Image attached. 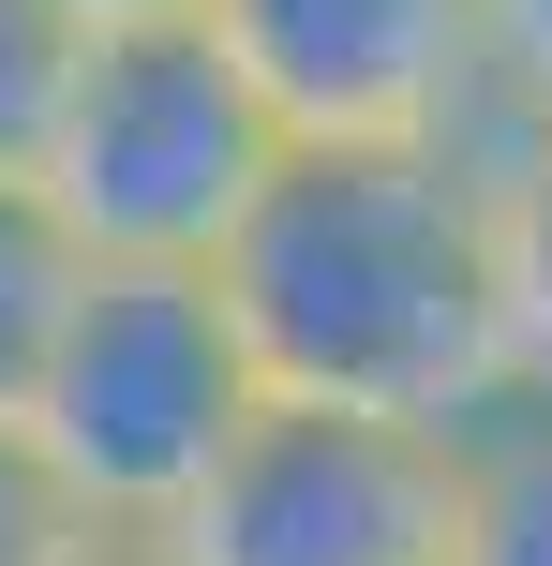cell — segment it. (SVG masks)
<instances>
[{
	"instance_id": "obj_1",
	"label": "cell",
	"mask_w": 552,
	"mask_h": 566,
	"mask_svg": "<svg viewBox=\"0 0 552 566\" xmlns=\"http://www.w3.org/2000/svg\"><path fill=\"white\" fill-rule=\"evenodd\" d=\"M209 283L269 402H344L404 432H478L508 402L493 195L464 149H284Z\"/></svg>"
},
{
	"instance_id": "obj_2",
	"label": "cell",
	"mask_w": 552,
	"mask_h": 566,
	"mask_svg": "<svg viewBox=\"0 0 552 566\" xmlns=\"http://www.w3.org/2000/svg\"><path fill=\"white\" fill-rule=\"evenodd\" d=\"M254 402H269V373H254L209 269H90L75 328H60V373L30 402V448L90 507V537H165L225 478Z\"/></svg>"
},
{
	"instance_id": "obj_3",
	"label": "cell",
	"mask_w": 552,
	"mask_h": 566,
	"mask_svg": "<svg viewBox=\"0 0 552 566\" xmlns=\"http://www.w3.org/2000/svg\"><path fill=\"white\" fill-rule=\"evenodd\" d=\"M269 179H284V119L209 45V15L90 30L75 119L45 149V209L90 239V269H225Z\"/></svg>"
},
{
	"instance_id": "obj_4",
	"label": "cell",
	"mask_w": 552,
	"mask_h": 566,
	"mask_svg": "<svg viewBox=\"0 0 552 566\" xmlns=\"http://www.w3.org/2000/svg\"><path fill=\"white\" fill-rule=\"evenodd\" d=\"M448 522H464V432L254 402L225 478L165 522V552L179 566H448Z\"/></svg>"
},
{
	"instance_id": "obj_5",
	"label": "cell",
	"mask_w": 552,
	"mask_h": 566,
	"mask_svg": "<svg viewBox=\"0 0 552 566\" xmlns=\"http://www.w3.org/2000/svg\"><path fill=\"white\" fill-rule=\"evenodd\" d=\"M195 15L284 119V149H478L493 135L478 0H195Z\"/></svg>"
},
{
	"instance_id": "obj_6",
	"label": "cell",
	"mask_w": 552,
	"mask_h": 566,
	"mask_svg": "<svg viewBox=\"0 0 552 566\" xmlns=\"http://www.w3.org/2000/svg\"><path fill=\"white\" fill-rule=\"evenodd\" d=\"M75 298H90V239L45 209V179H0V432H30Z\"/></svg>"
},
{
	"instance_id": "obj_7",
	"label": "cell",
	"mask_w": 552,
	"mask_h": 566,
	"mask_svg": "<svg viewBox=\"0 0 552 566\" xmlns=\"http://www.w3.org/2000/svg\"><path fill=\"white\" fill-rule=\"evenodd\" d=\"M478 195H493V298H508V388L552 402V119L538 135L464 149Z\"/></svg>"
},
{
	"instance_id": "obj_8",
	"label": "cell",
	"mask_w": 552,
	"mask_h": 566,
	"mask_svg": "<svg viewBox=\"0 0 552 566\" xmlns=\"http://www.w3.org/2000/svg\"><path fill=\"white\" fill-rule=\"evenodd\" d=\"M448 566H552V402L508 388L493 418L464 432V522H448Z\"/></svg>"
},
{
	"instance_id": "obj_9",
	"label": "cell",
	"mask_w": 552,
	"mask_h": 566,
	"mask_svg": "<svg viewBox=\"0 0 552 566\" xmlns=\"http://www.w3.org/2000/svg\"><path fill=\"white\" fill-rule=\"evenodd\" d=\"M75 75H90V30L60 0H0V179H45L60 119H75Z\"/></svg>"
},
{
	"instance_id": "obj_10",
	"label": "cell",
	"mask_w": 552,
	"mask_h": 566,
	"mask_svg": "<svg viewBox=\"0 0 552 566\" xmlns=\"http://www.w3.org/2000/svg\"><path fill=\"white\" fill-rule=\"evenodd\" d=\"M105 537H90V507L45 478V448L30 432H0V566H90Z\"/></svg>"
},
{
	"instance_id": "obj_11",
	"label": "cell",
	"mask_w": 552,
	"mask_h": 566,
	"mask_svg": "<svg viewBox=\"0 0 552 566\" xmlns=\"http://www.w3.org/2000/svg\"><path fill=\"white\" fill-rule=\"evenodd\" d=\"M478 60H493V135H538L552 119V0H478Z\"/></svg>"
},
{
	"instance_id": "obj_12",
	"label": "cell",
	"mask_w": 552,
	"mask_h": 566,
	"mask_svg": "<svg viewBox=\"0 0 552 566\" xmlns=\"http://www.w3.org/2000/svg\"><path fill=\"white\" fill-rule=\"evenodd\" d=\"M75 30H165V15H195V0H60Z\"/></svg>"
},
{
	"instance_id": "obj_13",
	"label": "cell",
	"mask_w": 552,
	"mask_h": 566,
	"mask_svg": "<svg viewBox=\"0 0 552 566\" xmlns=\"http://www.w3.org/2000/svg\"><path fill=\"white\" fill-rule=\"evenodd\" d=\"M90 566H179L165 537H105V552H90Z\"/></svg>"
}]
</instances>
